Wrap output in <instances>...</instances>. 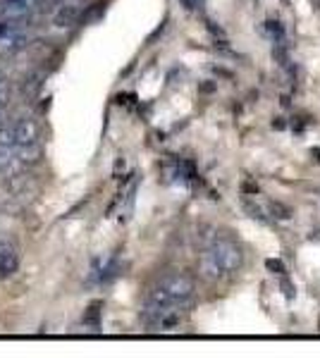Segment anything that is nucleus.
Returning <instances> with one entry per match:
<instances>
[{"label":"nucleus","mask_w":320,"mask_h":358,"mask_svg":"<svg viewBox=\"0 0 320 358\" xmlns=\"http://www.w3.org/2000/svg\"><path fill=\"white\" fill-rule=\"evenodd\" d=\"M13 127H15L17 148H27V146H36V143H41V127L34 117H20Z\"/></svg>","instance_id":"39448f33"},{"label":"nucleus","mask_w":320,"mask_h":358,"mask_svg":"<svg viewBox=\"0 0 320 358\" xmlns=\"http://www.w3.org/2000/svg\"><path fill=\"white\" fill-rule=\"evenodd\" d=\"M17 148H8V146H0V172H5L10 167V163H13Z\"/></svg>","instance_id":"9d476101"},{"label":"nucleus","mask_w":320,"mask_h":358,"mask_svg":"<svg viewBox=\"0 0 320 358\" xmlns=\"http://www.w3.org/2000/svg\"><path fill=\"white\" fill-rule=\"evenodd\" d=\"M81 15H84V3H81V0H67V3H62L60 8L55 10L53 24L57 29H69L81 20Z\"/></svg>","instance_id":"423d86ee"},{"label":"nucleus","mask_w":320,"mask_h":358,"mask_svg":"<svg viewBox=\"0 0 320 358\" xmlns=\"http://www.w3.org/2000/svg\"><path fill=\"white\" fill-rule=\"evenodd\" d=\"M244 263V253H242V246L232 239H215L206 251L201 253V275L206 280H223L227 275H235L237 270L242 268Z\"/></svg>","instance_id":"f257e3e1"},{"label":"nucleus","mask_w":320,"mask_h":358,"mask_svg":"<svg viewBox=\"0 0 320 358\" xmlns=\"http://www.w3.org/2000/svg\"><path fill=\"white\" fill-rule=\"evenodd\" d=\"M184 320V306H153L146 303L141 313V322L153 332L174 330Z\"/></svg>","instance_id":"7ed1b4c3"},{"label":"nucleus","mask_w":320,"mask_h":358,"mask_svg":"<svg viewBox=\"0 0 320 358\" xmlns=\"http://www.w3.org/2000/svg\"><path fill=\"white\" fill-rule=\"evenodd\" d=\"M27 43H29V36L25 31H20V29H15V27H8L3 36H0V50H3L5 55L20 53V50L27 48Z\"/></svg>","instance_id":"0eeeda50"},{"label":"nucleus","mask_w":320,"mask_h":358,"mask_svg":"<svg viewBox=\"0 0 320 358\" xmlns=\"http://www.w3.org/2000/svg\"><path fill=\"white\" fill-rule=\"evenodd\" d=\"M272 208V213H277L275 217H282V220H289V217H292V210H289L287 206H280V203H272L270 206Z\"/></svg>","instance_id":"9b49d317"},{"label":"nucleus","mask_w":320,"mask_h":358,"mask_svg":"<svg viewBox=\"0 0 320 358\" xmlns=\"http://www.w3.org/2000/svg\"><path fill=\"white\" fill-rule=\"evenodd\" d=\"M196 285L189 275H167L148 292L146 303L153 306H184L194 299Z\"/></svg>","instance_id":"f03ea898"},{"label":"nucleus","mask_w":320,"mask_h":358,"mask_svg":"<svg viewBox=\"0 0 320 358\" xmlns=\"http://www.w3.org/2000/svg\"><path fill=\"white\" fill-rule=\"evenodd\" d=\"M29 187H36V184L29 179V175H13L8 179V189L15 199H27L29 196Z\"/></svg>","instance_id":"6e6552de"},{"label":"nucleus","mask_w":320,"mask_h":358,"mask_svg":"<svg viewBox=\"0 0 320 358\" xmlns=\"http://www.w3.org/2000/svg\"><path fill=\"white\" fill-rule=\"evenodd\" d=\"M41 155H43V151H41V143H36V146H27V148H17V158L27 165H36L41 160Z\"/></svg>","instance_id":"1a4fd4ad"},{"label":"nucleus","mask_w":320,"mask_h":358,"mask_svg":"<svg viewBox=\"0 0 320 358\" xmlns=\"http://www.w3.org/2000/svg\"><path fill=\"white\" fill-rule=\"evenodd\" d=\"M5 29H8V27H5V24H0V36H3V34H5Z\"/></svg>","instance_id":"ddd939ff"},{"label":"nucleus","mask_w":320,"mask_h":358,"mask_svg":"<svg viewBox=\"0 0 320 358\" xmlns=\"http://www.w3.org/2000/svg\"><path fill=\"white\" fill-rule=\"evenodd\" d=\"M316 5H318V10H320V0H316Z\"/></svg>","instance_id":"4468645a"},{"label":"nucleus","mask_w":320,"mask_h":358,"mask_svg":"<svg viewBox=\"0 0 320 358\" xmlns=\"http://www.w3.org/2000/svg\"><path fill=\"white\" fill-rule=\"evenodd\" d=\"M267 268H270V270H275L277 275L284 273V265H282L280 261H267Z\"/></svg>","instance_id":"f8f14e48"},{"label":"nucleus","mask_w":320,"mask_h":358,"mask_svg":"<svg viewBox=\"0 0 320 358\" xmlns=\"http://www.w3.org/2000/svg\"><path fill=\"white\" fill-rule=\"evenodd\" d=\"M20 268V248L13 239L0 234V280L13 277Z\"/></svg>","instance_id":"20e7f679"}]
</instances>
